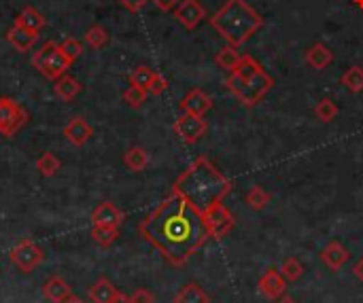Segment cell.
I'll list each match as a JSON object with an SVG mask.
<instances>
[{
	"instance_id": "obj_7",
	"label": "cell",
	"mask_w": 363,
	"mask_h": 303,
	"mask_svg": "<svg viewBox=\"0 0 363 303\" xmlns=\"http://www.w3.org/2000/svg\"><path fill=\"white\" fill-rule=\"evenodd\" d=\"M11 263L21 272V274H30L32 270H36L43 259H45V253L40 251V246H36L32 240H21L9 255Z\"/></svg>"
},
{
	"instance_id": "obj_41",
	"label": "cell",
	"mask_w": 363,
	"mask_h": 303,
	"mask_svg": "<svg viewBox=\"0 0 363 303\" xmlns=\"http://www.w3.org/2000/svg\"><path fill=\"white\" fill-rule=\"evenodd\" d=\"M62 303H85V302H83L81 297H74V295H72V297H68L66 302H62Z\"/></svg>"
},
{
	"instance_id": "obj_27",
	"label": "cell",
	"mask_w": 363,
	"mask_h": 303,
	"mask_svg": "<svg viewBox=\"0 0 363 303\" xmlns=\"http://www.w3.org/2000/svg\"><path fill=\"white\" fill-rule=\"evenodd\" d=\"M338 115H340V108H338V104H336L334 100H330V98L319 100L317 106H315V117H317L321 123H332Z\"/></svg>"
},
{
	"instance_id": "obj_35",
	"label": "cell",
	"mask_w": 363,
	"mask_h": 303,
	"mask_svg": "<svg viewBox=\"0 0 363 303\" xmlns=\"http://www.w3.org/2000/svg\"><path fill=\"white\" fill-rule=\"evenodd\" d=\"M168 89V81H166V76H162L160 72H155L153 74V79H151V85H149V93L151 96H162L164 91Z\"/></svg>"
},
{
	"instance_id": "obj_2",
	"label": "cell",
	"mask_w": 363,
	"mask_h": 303,
	"mask_svg": "<svg viewBox=\"0 0 363 303\" xmlns=\"http://www.w3.org/2000/svg\"><path fill=\"white\" fill-rule=\"evenodd\" d=\"M230 189L232 183L206 157H198L172 185V191L183 195L202 215L223 202Z\"/></svg>"
},
{
	"instance_id": "obj_43",
	"label": "cell",
	"mask_w": 363,
	"mask_h": 303,
	"mask_svg": "<svg viewBox=\"0 0 363 303\" xmlns=\"http://www.w3.org/2000/svg\"><path fill=\"white\" fill-rule=\"evenodd\" d=\"M355 2H357V6H362L363 8V0H355Z\"/></svg>"
},
{
	"instance_id": "obj_16",
	"label": "cell",
	"mask_w": 363,
	"mask_h": 303,
	"mask_svg": "<svg viewBox=\"0 0 363 303\" xmlns=\"http://www.w3.org/2000/svg\"><path fill=\"white\" fill-rule=\"evenodd\" d=\"M351 253L340 244V242H330L323 251H321V261L325 268H330L332 272H340L347 261H349Z\"/></svg>"
},
{
	"instance_id": "obj_20",
	"label": "cell",
	"mask_w": 363,
	"mask_h": 303,
	"mask_svg": "<svg viewBox=\"0 0 363 303\" xmlns=\"http://www.w3.org/2000/svg\"><path fill=\"white\" fill-rule=\"evenodd\" d=\"M53 91H55V96H57L60 100H64V102H72V100L81 93V83H79L74 76L64 74V76H60V79L55 81Z\"/></svg>"
},
{
	"instance_id": "obj_31",
	"label": "cell",
	"mask_w": 363,
	"mask_h": 303,
	"mask_svg": "<svg viewBox=\"0 0 363 303\" xmlns=\"http://www.w3.org/2000/svg\"><path fill=\"white\" fill-rule=\"evenodd\" d=\"M85 42H87L91 49H102L104 45H108V32H106L102 25H91V28L85 32Z\"/></svg>"
},
{
	"instance_id": "obj_28",
	"label": "cell",
	"mask_w": 363,
	"mask_h": 303,
	"mask_svg": "<svg viewBox=\"0 0 363 303\" xmlns=\"http://www.w3.org/2000/svg\"><path fill=\"white\" fill-rule=\"evenodd\" d=\"M60 168H62V161H60L57 155H53V153H43V155L36 159V170H38V174L45 176V178L55 176Z\"/></svg>"
},
{
	"instance_id": "obj_17",
	"label": "cell",
	"mask_w": 363,
	"mask_h": 303,
	"mask_svg": "<svg viewBox=\"0 0 363 303\" xmlns=\"http://www.w3.org/2000/svg\"><path fill=\"white\" fill-rule=\"evenodd\" d=\"M304 59H306V64H308L311 68H315V70H325V68L334 62V53H332V49H330L325 42H315V45H311V47L306 49Z\"/></svg>"
},
{
	"instance_id": "obj_36",
	"label": "cell",
	"mask_w": 363,
	"mask_h": 303,
	"mask_svg": "<svg viewBox=\"0 0 363 303\" xmlns=\"http://www.w3.org/2000/svg\"><path fill=\"white\" fill-rule=\"evenodd\" d=\"M130 297V303H155V295L149 289H136Z\"/></svg>"
},
{
	"instance_id": "obj_34",
	"label": "cell",
	"mask_w": 363,
	"mask_h": 303,
	"mask_svg": "<svg viewBox=\"0 0 363 303\" xmlns=\"http://www.w3.org/2000/svg\"><path fill=\"white\" fill-rule=\"evenodd\" d=\"M57 45H60V51H62L70 62H74V59L83 53V42L77 40V38H64V40L57 42Z\"/></svg>"
},
{
	"instance_id": "obj_3",
	"label": "cell",
	"mask_w": 363,
	"mask_h": 303,
	"mask_svg": "<svg viewBox=\"0 0 363 303\" xmlns=\"http://www.w3.org/2000/svg\"><path fill=\"white\" fill-rule=\"evenodd\" d=\"M208 21L232 47L245 45L264 25V17L247 0H228L215 15L208 17Z\"/></svg>"
},
{
	"instance_id": "obj_13",
	"label": "cell",
	"mask_w": 363,
	"mask_h": 303,
	"mask_svg": "<svg viewBox=\"0 0 363 303\" xmlns=\"http://www.w3.org/2000/svg\"><path fill=\"white\" fill-rule=\"evenodd\" d=\"M125 221V215L113 204V202H102L94 208L91 212V225H106V227H121Z\"/></svg>"
},
{
	"instance_id": "obj_23",
	"label": "cell",
	"mask_w": 363,
	"mask_h": 303,
	"mask_svg": "<svg viewBox=\"0 0 363 303\" xmlns=\"http://www.w3.org/2000/svg\"><path fill=\"white\" fill-rule=\"evenodd\" d=\"M123 164L130 172H143L149 166V153L143 147H132L123 153Z\"/></svg>"
},
{
	"instance_id": "obj_33",
	"label": "cell",
	"mask_w": 363,
	"mask_h": 303,
	"mask_svg": "<svg viewBox=\"0 0 363 303\" xmlns=\"http://www.w3.org/2000/svg\"><path fill=\"white\" fill-rule=\"evenodd\" d=\"M147 96H149L147 89H140V87L130 85V87L123 91V102H125L130 108H140V106L147 102Z\"/></svg>"
},
{
	"instance_id": "obj_25",
	"label": "cell",
	"mask_w": 363,
	"mask_h": 303,
	"mask_svg": "<svg viewBox=\"0 0 363 303\" xmlns=\"http://www.w3.org/2000/svg\"><path fill=\"white\" fill-rule=\"evenodd\" d=\"M240 57H242V55L238 53V47L225 45V47H223V49H219V53L215 55V62H217V66H219L221 70L232 72V70L238 66Z\"/></svg>"
},
{
	"instance_id": "obj_15",
	"label": "cell",
	"mask_w": 363,
	"mask_h": 303,
	"mask_svg": "<svg viewBox=\"0 0 363 303\" xmlns=\"http://www.w3.org/2000/svg\"><path fill=\"white\" fill-rule=\"evenodd\" d=\"M91 134H94V130L83 117H72L64 127V136L68 138V142L72 147H83L91 138Z\"/></svg>"
},
{
	"instance_id": "obj_14",
	"label": "cell",
	"mask_w": 363,
	"mask_h": 303,
	"mask_svg": "<svg viewBox=\"0 0 363 303\" xmlns=\"http://www.w3.org/2000/svg\"><path fill=\"white\" fill-rule=\"evenodd\" d=\"M38 32H34V30H28V28H21V25H13L9 32H6V40H9V45L15 49V51H19V53H26V51H30L36 42H38Z\"/></svg>"
},
{
	"instance_id": "obj_10",
	"label": "cell",
	"mask_w": 363,
	"mask_h": 303,
	"mask_svg": "<svg viewBox=\"0 0 363 303\" xmlns=\"http://www.w3.org/2000/svg\"><path fill=\"white\" fill-rule=\"evenodd\" d=\"M172 11H174L177 21L187 30H196L208 17L204 4L200 0H181Z\"/></svg>"
},
{
	"instance_id": "obj_37",
	"label": "cell",
	"mask_w": 363,
	"mask_h": 303,
	"mask_svg": "<svg viewBox=\"0 0 363 303\" xmlns=\"http://www.w3.org/2000/svg\"><path fill=\"white\" fill-rule=\"evenodd\" d=\"M128 11H132V13H138V11H143L145 6H147V2H151V0H119Z\"/></svg>"
},
{
	"instance_id": "obj_21",
	"label": "cell",
	"mask_w": 363,
	"mask_h": 303,
	"mask_svg": "<svg viewBox=\"0 0 363 303\" xmlns=\"http://www.w3.org/2000/svg\"><path fill=\"white\" fill-rule=\"evenodd\" d=\"M15 23L21 25V28H28V30H34V32H40L47 23V19L43 17V13L34 6H23L21 13L15 17Z\"/></svg>"
},
{
	"instance_id": "obj_30",
	"label": "cell",
	"mask_w": 363,
	"mask_h": 303,
	"mask_svg": "<svg viewBox=\"0 0 363 303\" xmlns=\"http://www.w3.org/2000/svg\"><path fill=\"white\" fill-rule=\"evenodd\" d=\"M342 85L351 91V93H362L363 91V68L362 66H351L345 74H342Z\"/></svg>"
},
{
	"instance_id": "obj_38",
	"label": "cell",
	"mask_w": 363,
	"mask_h": 303,
	"mask_svg": "<svg viewBox=\"0 0 363 303\" xmlns=\"http://www.w3.org/2000/svg\"><path fill=\"white\" fill-rule=\"evenodd\" d=\"M157 8H162V11H172L181 0H151Z\"/></svg>"
},
{
	"instance_id": "obj_42",
	"label": "cell",
	"mask_w": 363,
	"mask_h": 303,
	"mask_svg": "<svg viewBox=\"0 0 363 303\" xmlns=\"http://www.w3.org/2000/svg\"><path fill=\"white\" fill-rule=\"evenodd\" d=\"M115 303H130V297H128V295H123V293H121V295H119V297H117V302Z\"/></svg>"
},
{
	"instance_id": "obj_19",
	"label": "cell",
	"mask_w": 363,
	"mask_h": 303,
	"mask_svg": "<svg viewBox=\"0 0 363 303\" xmlns=\"http://www.w3.org/2000/svg\"><path fill=\"white\" fill-rule=\"evenodd\" d=\"M121 293L113 287L108 278H100L89 289V302L91 303H115Z\"/></svg>"
},
{
	"instance_id": "obj_29",
	"label": "cell",
	"mask_w": 363,
	"mask_h": 303,
	"mask_svg": "<svg viewBox=\"0 0 363 303\" xmlns=\"http://www.w3.org/2000/svg\"><path fill=\"white\" fill-rule=\"evenodd\" d=\"M281 274H283V278H285L287 282H296V280H300V278L304 276V265H302L300 259L287 257V259H283V263H281Z\"/></svg>"
},
{
	"instance_id": "obj_4",
	"label": "cell",
	"mask_w": 363,
	"mask_h": 303,
	"mask_svg": "<svg viewBox=\"0 0 363 303\" xmlns=\"http://www.w3.org/2000/svg\"><path fill=\"white\" fill-rule=\"evenodd\" d=\"M225 87L236 96V100H238L242 106L253 108V106H257L259 102H264V98L272 91L274 79H272V74L262 66L259 70H255V72L249 74V76H234V74H230L228 81H225Z\"/></svg>"
},
{
	"instance_id": "obj_18",
	"label": "cell",
	"mask_w": 363,
	"mask_h": 303,
	"mask_svg": "<svg viewBox=\"0 0 363 303\" xmlns=\"http://www.w3.org/2000/svg\"><path fill=\"white\" fill-rule=\"evenodd\" d=\"M43 295H45V299H49L51 303H62L66 302L68 297H72V289L62 276H51L43 285Z\"/></svg>"
},
{
	"instance_id": "obj_1",
	"label": "cell",
	"mask_w": 363,
	"mask_h": 303,
	"mask_svg": "<svg viewBox=\"0 0 363 303\" xmlns=\"http://www.w3.org/2000/svg\"><path fill=\"white\" fill-rule=\"evenodd\" d=\"M138 231L172 265H183L211 240L204 215L174 191L138 225Z\"/></svg>"
},
{
	"instance_id": "obj_8",
	"label": "cell",
	"mask_w": 363,
	"mask_h": 303,
	"mask_svg": "<svg viewBox=\"0 0 363 303\" xmlns=\"http://www.w3.org/2000/svg\"><path fill=\"white\" fill-rule=\"evenodd\" d=\"M174 134L185 142V144H196L202 140V136L208 130V123L204 121V117H196L189 113H183L181 117H177L174 125H172Z\"/></svg>"
},
{
	"instance_id": "obj_11",
	"label": "cell",
	"mask_w": 363,
	"mask_h": 303,
	"mask_svg": "<svg viewBox=\"0 0 363 303\" xmlns=\"http://www.w3.org/2000/svg\"><path fill=\"white\" fill-rule=\"evenodd\" d=\"M285 289H287V280L283 278V274L277 268L266 270V274L259 278V293L270 302L281 299L285 295Z\"/></svg>"
},
{
	"instance_id": "obj_32",
	"label": "cell",
	"mask_w": 363,
	"mask_h": 303,
	"mask_svg": "<svg viewBox=\"0 0 363 303\" xmlns=\"http://www.w3.org/2000/svg\"><path fill=\"white\" fill-rule=\"evenodd\" d=\"M153 74H155V70H151L149 66H138V68H134L132 74H130V85L140 87V89H149Z\"/></svg>"
},
{
	"instance_id": "obj_40",
	"label": "cell",
	"mask_w": 363,
	"mask_h": 303,
	"mask_svg": "<svg viewBox=\"0 0 363 303\" xmlns=\"http://www.w3.org/2000/svg\"><path fill=\"white\" fill-rule=\"evenodd\" d=\"M277 303H298L294 297H289V295H283L281 299H277Z\"/></svg>"
},
{
	"instance_id": "obj_6",
	"label": "cell",
	"mask_w": 363,
	"mask_h": 303,
	"mask_svg": "<svg viewBox=\"0 0 363 303\" xmlns=\"http://www.w3.org/2000/svg\"><path fill=\"white\" fill-rule=\"evenodd\" d=\"M26 123H28L26 108L17 100L9 96H0V136L13 138Z\"/></svg>"
},
{
	"instance_id": "obj_22",
	"label": "cell",
	"mask_w": 363,
	"mask_h": 303,
	"mask_svg": "<svg viewBox=\"0 0 363 303\" xmlns=\"http://www.w3.org/2000/svg\"><path fill=\"white\" fill-rule=\"evenodd\" d=\"M172 303H211V297L206 295V291L200 285L189 282L174 295Z\"/></svg>"
},
{
	"instance_id": "obj_9",
	"label": "cell",
	"mask_w": 363,
	"mask_h": 303,
	"mask_svg": "<svg viewBox=\"0 0 363 303\" xmlns=\"http://www.w3.org/2000/svg\"><path fill=\"white\" fill-rule=\"evenodd\" d=\"M204 219H206V225H208V231H211L213 240L225 238L234 229V225H236V217L223 206V202H219L208 212H204Z\"/></svg>"
},
{
	"instance_id": "obj_12",
	"label": "cell",
	"mask_w": 363,
	"mask_h": 303,
	"mask_svg": "<svg viewBox=\"0 0 363 303\" xmlns=\"http://www.w3.org/2000/svg\"><path fill=\"white\" fill-rule=\"evenodd\" d=\"M211 108H213V100L202 89H189L185 98L181 100V110L196 115V117H204Z\"/></svg>"
},
{
	"instance_id": "obj_39",
	"label": "cell",
	"mask_w": 363,
	"mask_h": 303,
	"mask_svg": "<svg viewBox=\"0 0 363 303\" xmlns=\"http://www.w3.org/2000/svg\"><path fill=\"white\" fill-rule=\"evenodd\" d=\"M353 274H355V278H357V280L363 285V257L357 261V263H355V265H353Z\"/></svg>"
},
{
	"instance_id": "obj_26",
	"label": "cell",
	"mask_w": 363,
	"mask_h": 303,
	"mask_svg": "<svg viewBox=\"0 0 363 303\" xmlns=\"http://www.w3.org/2000/svg\"><path fill=\"white\" fill-rule=\"evenodd\" d=\"M91 238L98 246L108 248L119 238V227H106V225H91Z\"/></svg>"
},
{
	"instance_id": "obj_24",
	"label": "cell",
	"mask_w": 363,
	"mask_h": 303,
	"mask_svg": "<svg viewBox=\"0 0 363 303\" xmlns=\"http://www.w3.org/2000/svg\"><path fill=\"white\" fill-rule=\"evenodd\" d=\"M245 202H247V206H249L251 210L262 212V210L272 202V195H270L262 185H253V187L249 189V193L245 195Z\"/></svg>"
},
{
	"instance_id": "obj_5",
	"label": "cell",
	"mask_w": 363,
	"mask_h": 303,
	"mask_svg": "<svg viewBox=\"0 0 363 303\" xmlns=\"http://www.w3.org/2000/svg\"><path fill=\"white\" fill-rule=\"evenodd\" d=\"M70 59L60 51V45L53 42V40H47L40 45V49L34 51L32 55V66L45 76V79H51V81H57L60 76H64L70 68Z\"/></svg>"
}]
</instances>
